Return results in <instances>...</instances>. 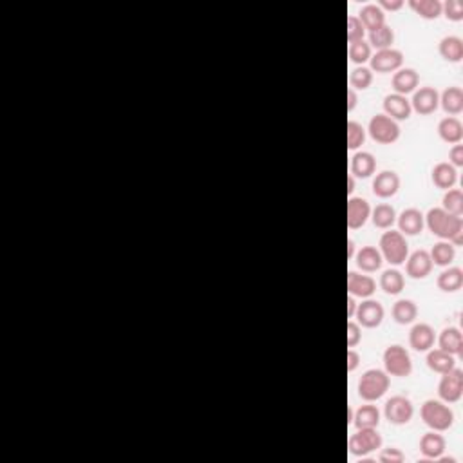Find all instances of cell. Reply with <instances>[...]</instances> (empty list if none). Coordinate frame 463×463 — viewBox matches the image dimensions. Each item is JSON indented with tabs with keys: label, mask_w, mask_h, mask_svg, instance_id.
I'll return each mask as SVG.
<instances>
[{
	"label": "cell",
	"mask_w": 463,
	"mask_h": 463,
	"mask_svg": "<svg viewBox=\"0 0 463 463\" xmlns=\"http://www.w3.org/2000/svg\"><path fill=\"white\" fill-rule=\"evenodd\" d=\"M371 221H373L375 226L380 230L393 228V224L396 223V210L388 203L377 204V206L371 210Z\"/></svg>",
	"instance_id": "35"
},
{
	"label": "cell",
	"mask_w": 463,
	"mask_h": 463,
	"mask_svg": "<svg viewBox=\"0 0 463 463\" xmlns=\"http://www.w3.org/2000/svg\"><path fill=\"white\" fill-rule=\"evenodd\" d=\"M438 53L445 62L460 64L463 60V40L456 35L443 36L438 44Z\"/></svg>",
	"instance_id": "26"
},
{
	"label": "cell",
	"mask_w": 463,
	"mask_h": 463,
	"mask_svg": "<svg viewBox=\"0 0 463 463\" xmlns=\"http://www.w3.org/2000/svg\"><path fill=\"white\" fill-rule=\"evenodd\" d=\"M348 55L349 60L353 62L355 65H364L366 62H369V58H371V45L366 40L351 42V44H349Z\"/></svg>",
	"instance_id": "41"
},
{
	"label": "cell",
	"mask_w": 463,
	"mask_h": 463,
	"mask_svg": "<svg viewBox=\"0 0 463 463\" xmlns=\"http://www.w3.org/2000/svg\"><path fill=\"white\" fill-rule=\"evenodd\" d=\"M383 115L389 116V118H393L394 121H402V120H409V116L413 112L411 109V102L407 100V96L402 95H388L383 98Z\"/></svg>",
	"instance_id": "15"
},
{
	"label": "cell",
	"mask_w": 463,
	"mask_h": 463,
	"mask_svg": "<svg viewBox=\"0 0 463 463\" xmlns=\"http://www.w3.org/2000/svg\"><path fill=\"white\" fill-rule=\"evenodd\" d=\"M373 84V71L366 65H357L349 75V87L353 91H366Z\"/></svg>",
	"instance_id": "39"
},
{
	"label": "cell",
	"mask_w": 463,
	"mask_h": 463,
	"mask_svg": "<svg viewBox=\"0 0 463 463\" xmlns=\"http://www.w3.org/2000/svg\"><path fill=\"white\" fill-rule=\"evenodd\" d=\"M396 223H399V232L403 235H418L422 234L423 226H425V219H423L422 210L405 209L400 215H396Z\"/></svg>",
	"instance_id": "18"
},
{
	"label": "cell",
	"mask_w": 463,
	"mask_h": 463,
	"mask_svg": "<svg viewBox=\"0 0 463 463\" xmlns=\"http://www.w3.org/2000/svg\"><path fill=\"white\" fill-rule=\"evenodd\" d=\"M403 286H405V279H403L402 272H399L396 268L385 270L380 275V288L388 295L402 294Z\"/></svg>",
	"instance_id": "36"
},
{
	"label": "cell",
	"mask_w": 463,
	"mask_h": 463,
	"mask_svg": "<svg viewBox=\"0 0 463 463\" xmlns=\"http://www.w3.org/2000/svg\"><path fill=\"white\" fill-rule=\"evenodd\" d=\"M362 339V329H360L359 322L349 320L348 322V348H355L357 344Z\"/></svg>",
	"instance_id": "46"
},
{
	"label": "cell",
	"mask_w": 463,
	"mask_h": 463,
	"mask_svg": "<svg viewBox=\"0 0 463 463\" xmlns=\"http://www.w3.org/2000/svg\"><path fill=\"white\" fill-rule=\"evenodd\" d=\"M369 64L371 71H377L380 75H388V73H396L399 69H402L403 64V55L400 49H394V47H389V49L377 51L375 55H371L369 58Z\"/></svg>",
	"instance_id": "10"
},
{
	"label": "cell",
	"mask_w": 463,
	"mask_h": 463,
	"mask_svg": "<svg viewBox=\"0 0 463 463\" xmlns=\"http://www.w3.org/2000/svg\"><path fill=\"white\" fill-rule=\"evenodd\" d=\"M383 416L393 425H405L414 416L413 402L403 394H394L383 405Z\"/></svg>",
	"instance_id": "8"
},
{
	"label": "cell",
	"mask_w": 463,
	"mask_h": 463,
	"mask_svg": "<svg viewBox=\"0 0 463 463\" xmlns=\"http://www.w3.org/2000/svg\"><path fill=\"white\" fill-rule=\"evenodd\" d=\"M442 15L447 16V21L460 22L463 21V2L462 0H447L443 4Z\"/></svg>",
	"instance_id": "43"
},
{
	"label": "cell",
	"mask_w": 463,
	"mask_h": 463,
	"mask_svg": "<svg viewBox=\"0 0 463 463\" xmlns=\"http://www.w3.org/2000/svg\"><path fill=\"white\" fill-rule=\"evenodd\" d=\"M434 340H436L434 329L425 322L414 324L409 331V346L414 351H425L427 353L429 349L434 348Z\"/></svg>",
	"instance_id": "17"
},
{
	"label": "cell",
	"mask_w": 463,
	"mask_h": 463,
	"mask_svg": "<svg viewBox=\"0 0 463 463\" xmlns=\"http://www.w3.org/2000/svg\"><path fill=\"white\" fill-rule=\"evenodd\" d=\"M403 460H405V454L396 447L382 449L379 454V462L382 463H402Z\"/></svg>",
	"instance_id": "45"
},
{
	"label": "cell",
	"mask_w": 463,
	"mask_h": 463,
	"mask_svg": "<svg viewBox=\"0 0 463 463\" xmlns=\"http://www.w3.org/2000/svg\"><path fill=\"white\" fill-rule=\"evenodd\" d=\"M449 163L453 165L454 169L463 167V145L456 143L453 149L449 150Z\"/></svg>",
	"instance_id": "47"
},
{
	"label": "cell",
	"mask_w": 463,
	"mask_h": 463,
	"mask_svg": "<svg viewBox=\"0 0 463 463\" xmlns=\"http://www.w3.org/2000/svg\"><path fill=\"white\" fill-rule=\"evenodd\" d=\"M400 190V176L393 170H382L375 176L373 194L380 200H389Z\"/></svg>",
	"instance_id": "14"
},
{
	"label": "cell",
	"mask_w": 463,
	"mask_h": 463,
	"mask_svg": "<svg viewBox=\"0 0 463 463\" xmlns=\"http://www.w3.org/2000/svg\"><path fill=\"white\" fill-rule=\"evenodd\" d=\"M403 264H405V274L411 279H425L433 270V261H431L427 250H416L411 255H407V259Z\"/></svg>",
	"instance_id": "13"
},
{
	"label": "cell",
	"mask_w": 463,
	"mask_h": 463,
	"mask_svg": "<svg viewBox=\"0 0 463 463\" xmlns=\"http://www.w3.org/2000/svg\"><path fill=\"white\" fill-rule=\"evenodd\" d=\"M425 362H427V368L434 373L443 375L451 371L453 368H456V357L447 351H443V349L436 348V349H429L427 357H425Z\"/></svg>",
	"instance_id": "22"
},
{
	"label": "cell",
	"mask_w": 463,
	"mask_h": 463,
	"mask_svg": "<svg viewBox=\"0 0 463 463\" xmlns=\"http://www.w3.org/2000/svg\"><path fill=\"white\" fill-rule=\"evenodd\" d=\"M447 449V442L443 438L438 431H431V433H425L420 438V453H422L423 458L427 460H438Z\"/></svg>",
	"instance_id": "21"
},
{
	"label": "cell",
	"mask_w": 463,
	"mask_h": 463,
	"mask_svg": "<svg viewBox=\"0 0 463 463\" xmlns=\"http://www.w3.org/2000/svg\"><path fill=\"white\" fill-rule=\"evenodd\" d=\"M355 259H357V266H359L362 272L366 274H373V272H379L382 268V254L379 252V248L375 246H362V248L355 254Z\"/></svg>",
	"instance_id": "24"
},
{
	"label": "cell",
	"mask_w": 463,
	"mask_h": 463,
	"mask_svg": "<svg viewBox=\"0 0 463 463\" xmlns=\"http://www.w3.org/2000/svg\"><path fill=\"white\" fill-rule=\"evenodd\" d=\"M383 371L391 377H409L413 373V362H411V355L405 348H402L400 344H393L383 351Z\"/></svg>",
	"instance_id": "5"
},
{
	"label": "cell",
	"mask_w": 463,
	"mask_h": 463,
	"mask_svg": "<svg viewBox=\"0 0 463 463\" xmlns=\"http://www.w3.org/2000/svg\"><path fill=\"white\" fill-rule=\"evenodd\" d=\"M411 102V109L416 110L418 115L429 116L436 112L440 107V93L431 85L420 87L413 93V100Z\"/></svg>",
	"instance_id": "11"
},
{
	"label": "cell",
	"mask_w": 463,
	"mask_h": 463,
	"mask_svg": "<svg viewBox=\"0 0 463 463\" xmlns=\"http://www.w3.org/2000/svg\"><path fill=\"white\" fill-rule=\"evenodd\" d=\"M349 169H351L353 178H371L377 172V160L371 152L362 150V152L353 154Z\"/></svg>",
	"instance_id": "25"
},
{
	"label": "cell",
	"mask_w": 463,
	"mask_h": 463,
	"mask_svg": "<svg viewBox=\"0 0 463 463\" xmlns=\"http://www.w3.org/2000/svg\"><path fill=\"white\" fill-rule=\"evenodd\" d=\"M418 84L420 76L413 67H403V69H399L393 75V80H391L394 93L402 96H407L411 95V93H414L416 87H418Z\"/></svg>",
	"instance_id": "20"
},
{
	"label": "cell",
	"mask_w": 463,
	"mask_h": 463,
	"mask_svg": "<svg viewBox=\"0 0 463 463\" xmlns=\"http://www.w3.org/2000/svg\"><path fill=\"white\" fill-rule=\"evenodd\" d=\"M379 252L382 254V259L388 261L393 266H400L405 263L409 255V244L405 235L399 230L389 228L388 232H383L379 243Z\"/></svg>",
	"instance_id": "3"
},
{
	"label": "cell",
	"mask_w": 463,
	"mask_h": 463,
	"mask_svg": "<svg viewBox=\"0 0 463 463\" xmlns=\"http://www.w3.org/2000/svg\"><path fill=\"white\" fill-rule=\"evenodd\" d=\"M368 132L371 140L380 145H391L399 141L400 138V125L393 118L385 115H375L368 125Z\"/></svg>",
	"instance_id": "6"
},
{
	"label": "cell",
	"mask_w": 463,
	"mask_h": 463,
	"mask_svg": "<svg viewBox=\"0 0 463 463\" xmlns=\"http://www.w3.org/2000/svg\"><path fill=\"white\" fill-rule=\"evenodd\" d=\"M359 21L362 22L364 29H368L369 33L375 29H379L385 24V13L379 8V4H366L360 10Z\"/></svg>",
	"instance_id": "31"
},
{
	"label": "cell",
	"mask_w": 463,
	"mask_h": 463,
	"mask_svg": "<svg viewBox=\"0 0 463 463\" xmlns=\"http://www.w3.org/2000/svg\"><path fill=\"white\" fill-rule=\"evenodd\" d=\"M366 141V129L359 121H348V149L357 150Z\"/></svg>",
	"instance_id": "42"
},
{
	"label": "cell",
	"mask_w": 463,
	"mask_h": 463,
	"mask_svg": "<svg viewBox=\"0 0 463 463\" xmlns=\"http://www.w3.org/2000/svg\"><path fill=\"white\" fill-rule=\"evenodd\" d=\"M379 8L385 13V11H399L403 8V0H380Z\"/></svg>",
	"instance_id": "48"
},
{
	"label": "cell",
	"mask_w": 463,
	"mask_h": 463,
	"mask_svg": "<svg viewBox=\"0 0 463 463\" xmlns=\"http://www.w3.org/2000/svg\"><path fill=\"white\" fill-rule=\"evenodd\" d=\"M425 226L431 234L442 241H449L453 246H462L463 243V221L458 215L445 212L443 209H431L427 215H423Z\"/></svg>",
	"instance_id": "1"
},
{
	"label": "cell",
	"mask_w": 463,
	"mask_h": 463,
	"mask_svg": "<svg viewBox=\"0 0 463 463\" xmlns=\"http://www.w3.org/2000/svg\"><path fill=\"white\" fill-rule=\"evenodd\" d=\"M383 315H385V311H383L382 304H380L379 300L368 299L357 306V313H355V317H357L359 326L368 328V329H373V328H379L380 324H382Z\"/></svg>",
	"instance_id": "12"
},
{
	"label": "cell",
	"mask_w": 463,
	"mask_h": 463,
	"mask_svg": "<svg viewBox=\"0 0 463 463\" xmlns=\"http://www.w3.org/2000/svg\"><path fill=\"white\" fill-rule=\"evenodd\" d=\"M393 319L396 324H402V326H407V324H413L418 317V308L413 300L409 299H400L393 304Z\"/></svg>",
	"instance_id": "33"
},
{
	"label": "cell",
	"mask_w": 463,
	"mask_h": 463,
	"mask_svg": "<svg viewBox=\"0 0 463 463\" xmlns=\"http://www.w3.org/2000/svg\"><path fill=\"white\" fill-rule=\"evenodd\" d=\"M429 255H431V261L436 266H449L456 257V246H453L449 241H440V243L434 244Z\"/></svg>",
	"instance_id": "37"
},
{
	"label": "cell",
	"mask_w": 463,
	"mask_h": 463,
	"mask_svg": "<svg viewBox=\"0 0 463 463\" xmlns=\"http://www.w3.org/2000/svg\"><path fill=\"white\" fill-rule=\"evenodd\" d=\"M409 8L425 21H436L442 15L443 4L440 0H409Z\"/></svg>",
	"instance_id": "34"
},
{
	"label": "cell",
	"mask_w": 463,
	"mask_h": 463,
	"mask_svg": "<svg viewBox=\"0 0 463 463\" xmlns=\"http://www.w3.org/2000/svg\"><path fill=\"white\" fill-rule=\"evenodd\" d=\"M436 284H438V288L442 289V292H445V294H454V292H458L463 286V270L458 268V266L445 268L442 274L438 275Z\"/></svg>",
	"instance_id": "30"
},
{
	"label": "cell",
	"mask_w": 463,
	"mask_h": 463,
	"mask_svg": "<svg viewBox=\"0 0 463 463\" xmlns=\"http://www.w3.org/2000/svg\"><path fill=\"white\" fill-rule=\"evenodd\" d=\"M440 140L445 143L456 145L463 140V125L456 116H447L438 123Z\"/></svg>",
	"instance_id": "28"
},
{
	"label": "cell",
	"mask_w": 463,
	"mask_h": 463,
	"mask_svg": "<svg viewBox=\"0 0 463 463\" xmlns=\"http://www.w3.org/2000/svg\"><path fill=\"white\" fill-rule=\"evenodd\" d=\"M355 257V241L348 239V259H353Z\"/></svg>",
	"instance_id": "52"
},
{
	"label": "cell",
	"mask_w": 463,
	"mask_h": 463,
	"mask_svg": "<svg viewBox=\"0 0 463 463\" xmlns=\"http://www.w3.org/2000/svg\"><path fill=\"white\" fill-rule=\"evenodd\" d=\"M393 42H394V31L391 29V25H388V24H383L382 27H379V29H375L369 33L368 44L371 45V47H375L377 51L393 47Z\"/></svg>",
	"instance_id": "38"
},
{
	"label": "cell",
	"mask_w": 463,
	"mask_h": 463,
	"mask_svg": "<svg viewBox=\"0 0 463 463\" xmlns=\"http://www.w3.org/2000/svg\"><path fill=\"white\" fill-rule=\"evenodd\" d=\"M357 306L359 304L355 302V297H348V319H353L357 313Z\"/></svg>",
	"instance_id": "51"
},
{
	"label": "cell",
	"mask_w": 463,
	"mask_h": 463,
	"mask_svg": "<svg viewBox=\"0 0 463 463\" xmlns=\"http://www.w3.org/2000/svg\"><path fill=\"white\" fill-rule=\"evenodd\" d=\"M364 35H366V29H364L362 22L359 21V16H348V40L349 44L351 42H359L364 40Z\"/></svg>",
	"instance_id": "44"
},
{
	"label": "cell",
	"mask_w": 463,
	"mask_h": 463,
	"mask_svg": "<svg viewBox=\"0 0 463 463\" xmlns=\"http://www.w3.org/2000/svg\"><path fill=\"white\" fill-rule=\"evenodd\" d=\"M353 190H355V178L349 174L348 176V195L353 194Z\"/></svg>",
	"instance_id": "53"
},
{
	"label": "cell",
	"mask_w": 463,
	"mask_h": 463,
	"mask_svg": "<svg viewBox=\"0 0 463 463\" xmlns=\"http://www.w3.org/2000/svg\"><path fill=\"white\" fill-rule=\"evenodd\" d=\"M353 423L357 429H377L380 423L379 407L371 402L360 405L353 414Z\"/></svg>",
	"instance_id": "29"
},
{
	"label": "cell",
	"mask_w": 463,
	"mask_h": 463,
	"mask_svg": "<svg viewBox=\"0 0 463 463\" xmlns=\"http://www.w3.org/2000/svg\"><path fill=\"white\" fill-rule=\"evenodd\" d=\"M357 102H359V96H357V91H353L351 87L348 89V112L357 107Z\"/></svg>",
	"instance_id": "50"
},
{
	"label": "cell",
	"mask_w": 463,
	"mask_h": 463,
	"mask_svg": "<svg viewBox=\"0 0 463 463\" xmlns=\"http://www.w3.org/2000/svg\"><path fill=\"white\" fill-rule=\"evenodd\" d=\"M348 292L351 297L369 299L377 292V283L371 275H360L357 272L348 274Z\"/></svg>",
	"instance_id": "19"
},
{
	"label": "cell",
	"mask_w": 463,
	"mask_h": 463,
	"mask_svg": "<svg viewBox=\"0 0 463 463\" xmlns=\"http://www.w3.org/2000/svg\"><path fill=\"white\" fill-rule=\"evenodd\" d=\"M438 348L454 355V357H462L463 355V335L460 328L456 326H449L440 333L438 337Z\"/></svg>",
	"instance_id": "23"
},
{
	"label": "cell",
	"mask_w": 463,
	"mask_h": 463,
	"mask_svg": "<svg viewBox=\"0 0 463 463\" xmlns=\"http://www.w3.org/2000/svg\"><path fill=\"white\" fill-rule=\"evenodd\" d=\"M380 447H382V436L377 429H359L357 433L351 434L348 442L349 454L357 458H364Z\"/></svg>",
	"instance_id": "7"
},
{
	"label": "cell",
	"mask_w": 463,
	"mask_h": 463,
	"mask_svg": "<svg viewBox=\"0 0 463 463\" xmlns=\"http://www.w3.org/2000/svg\"><path fill=\"white\" fill-rule=\"evenodd\" d=\"M389 389V375L382 369H368L366 373L360 377L357 391L359 396L366 402H377L388 393Z\"/></svg>",
	"instance_id": "4"
},
{
	"label": "cell",
	"mask_w": 463,
	"mask_h": 463,
	"mask_svg": "<svg viewBox=\"0 0 463 463\" xmlns=\"http://www.w3.org/2000/svg\"><path fill=\"white\" fill-rule=\"evenodd\" d=\"M440 105L449 116H458L463 110V91L460 87H447L440 95Z\"/></svg>",
	"instance_id": "32"
},
{
	"label": "cell",
	"mask_w": 463,
	"mask_h": 463,
	"mask_svg": "<svg viewBox=\"0 0 463 463\" xmlns=\"http://www.w3.org/2000/svg\"><path fill=\"white\" fill-rule=\"evenodd\" d=\"M371 217V204L364 198H349L348 200V228L359 230Z\"/></svg>",
	"instance_id": "16"
},
{
	"label": "cell",
	"mask_w": 463,
	"mask_h": 463,
	"mask_svg": "<svg viewBox=\"0 0 463 463\" xmlns=\"http://www.w3.org/2000/svg\"><path fill=\"white\" fill-rule=\"evenodd\" d=\"M360 364V355L355 351V349H349L348 351V373H353L355 369L359 368Z\"/></svg>",
	"instance_id": "49"
},
{
	"label": "cell",
	"mask_w": 463,
	"mask_h": 463,
	"mask_svg": "<svg viewBox=\"0 0 463 463\" xmlns=\"http://www.w3.org/2000/svg\"><path fill=\"white\" fill-rule=\"evenodd\" d=\"M463 394V371L460 368H453L451 371L442 375L438 383V396L445 403H456Z\"/></svg>",
	"instance_id": "9"
},
{
	"label": "cell",
	"mask_w": 463,
	"mask_h": 463,
	"mask_svg": "<svg viewBox=\"0 0 463 463\" xmlns=\"http://www.w3.org/2000/svg\"><path fill=\"white\" fill-rule=\"evenodd\" d=\"M420 416L431 431H438V433L449 431L454 423L453 409L442 400H425L420 407Z\"/></svg>",
	"instance_id": "2"
},
{
	"label": "cell",
	"mask_w": 463,
	"mask_h": 463,
	"mask_svg": "<svg viewBox=\"0 0 463 463\" xmlns=\"http://www.w3.org/2000/svg\"><path fill=\"white\" fill-rule=\"evenodd\" d=\"M442 209L453 215L462 217L463 214V192L460 189L445 190L442 200Z\"/></svg>",
	"instance_id": "40"
},
{
	"label": "cell",
	"mask_w": 463,
	"mask_h": 463,
	"mask_svg": "<svg viewBox=\"0 0 463 463\" xmlns=\"http://www.w3.org/2000/svg\"><path fill=\"white\" fill-rule=\"evenodd\" d=\"M434 187H438L442 190L453 189L456 181H458V172L449 161H442V163L434 165L433 172H431Z\"/></svg>",
	"instance_id": "27"
}]
</instances>
